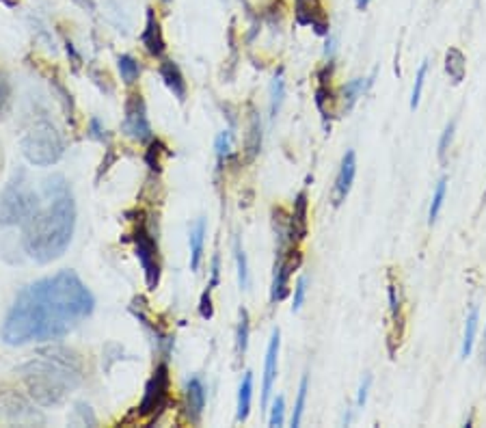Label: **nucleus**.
Listing matches in <instances>:
<instances>
[{"label": "nucleus", "instance_id": "1", "mask_svg": "<svg viewBox=\"0 0 486 428\" xmlns=\"http://www.w3.org/2000/svg\"><path fill=\"white\" fill-rule=\"evenodd\" d=\"M96 298L74 271H61L28 283L9 308L0 335L9 347L65 337L80 320L91 316Z\"/></svg>", "mask_w": 486, "mask_h": 428}, {"label": "nucleus", "instance_id": "2", "mask_svg": "<svg viewBox=\"0 0 486 428\" xmlns=\"http://www.w3.org/2000/svg\"><path fill=\"white\" fill-rule=\"evenodd\" d=\"M76 225V203L63 176L43 182L39 203L22 227V247L39 264H48L67 251Z\"/></svg>", "mask_w": 486, "mask_h": 428}, {"label": "nucleus", "instance_id": "3", "mask_svg": "<svg viewBox=\"0 0 486 428\" xmlns=\"http://www.w3.org/2000/svg\"><path fill=\"white\" fill-rule=\"evenodd\" d=\"M20 376L28 390V396L39 407H59L82 381V361L80 357L61 347L43 349L20 366Z\"/></svg>", "mask_w": 486, "mask_h": 428}, {"label": "nucleus", "instance_id": "4", "mask_svg": "<svg viewBox=\"0 0 486 428\" xmlns=\"http://www.w3.org/2000/svg\"><path fill=\"white\" fill-rule=\"evenodd\" d=\"M39 203V193L35 191L30 176L24 167L16 169L11 180L0 193V225L16 227L22 225Z\"/></svg>", "mask_w": 486, "mask_h": 428}, {"label": "nucleus", "instance_id": "5", "mask_svg": "<svg viewBox=\"0 0 486 428\" xmlns=\"http://www.w3.org/2000/svg\"><path fill=\"white\" fill-rule=\"evenodd\" d=\"M20 147L24 158L35 167H52L61 160L65 152L61 133L46 119H39L30 128H26Z\"/></svg>", "mask_w": 486, "mask_h": 428}, {"label": "nucleus", "instance_id": "6", "mask_svg": "<svg viewBox=\"0 0 486 428\" xmlns=\"http://www.w3.org/2000/svg\"><path fill=\"white\" fill-rule=\"evenodd\" d=\"M169 368L166 364H160L156 370H154V376L147 381L145 385V394H143V400L139 405V415L147 417V415H158L166 402H169Z\"/></svg>", "mask_w": 486, "mask_h": 428}, {"label": "nucleus", "instance_id": "7", "mask_svg": "<svg viewBox=\"0 0 486 428\" xmlns=\"http://www.w3.org/2000/svg\"><path fill=\"white\" fill-rule=\"evenodd\" d=\"M123 133L135 139L139 143H147L152 141L154 133H152V125L147 119V111H145V102L139 94L130 96V100L125 102V117H123Z\"/></svg>", "mask_w": 486, "mask_h": 428}, {"label": "nucleus", "instance_id": "8", "mask_svg": "<svg viewBox=\"0 0 486 428\" xmlns=\"http://www.w3.org/2000/svg\"><path fill=\"white\" fill-rule=\"evenodd\" d=\"M135 244H137V258L145 271V281H147V288L149 290H156L158 286V279H160V266H158V249H156V242L154 238L145 232V230H139L135 234Z\"/></svg>", "mask_w": 486, "mask_h": 428}, {"label": "nucleus", "instance_id": "9", "mask_svg": "<svg viewBox=\"0 0 486 428\" xmlns=\"http://www.w3.org/2000/svg\"><path fill=\"white\" fill-rule=\"evenodd\" d=\"M300 264V255L298 251H281L279 258L275 262V277H273V290H271V301L277 303V301H283V298L288 296V281H290V275L292 271Z\"/></svg>", "mask_w": 486, "mask_h": 428}, {"label": "nucleus", "instance_id": "10", "mask_svg": "<svg viewBox=\"0 0 486 428\" xmlns=\"http://www.w3.org/2000/svg\"><path fill=\"white\" fill-rule=\"evenodd\" d=\"M294 16L300 26H314L316 35L329 33V20L322 11L320 0H294Z\"/></svg>", "mask_w": 486, "mask_h": 428}, {"label": "nucleus", "instance_id": "11", "mask_svg": "<svg viewBox=\"0 0 486 428\" xmlns=\"http://www.w3.org/2000/svg\"><path fill=\"white\" fill-rule=\"evenodd\" d=\"M279 347H281V333L279 329L273 331L271 342H269V351H266V361H264V383H261V407L269 405L273 385L277 378V361H279Z\"/></svg>", "mask_w": 486, "mask_h": 428}, {"label": "nucleus", "instance_id": "12", "mask_svg": "<svg viewBox=\"0 0 486 428\" xmlns=\"http://www.w3.org/2000/svg\"><path fill=\"white\" fill-rule=\"evenodd\" d=\"M357 176V154L348 150L341 158V167L337 171V178H335V186H333V205H339L341 201H346L352 182H355Z\"/></svg>", "mask_w": 486, "mask_h": 428}, {"label": "nucleus", "instance_id": "13", "mask_svg": "<svg viewBox=\"0 0 486 428\" xmlns=\"http://www.w3.org/2000/svg\"><path fill=\"white\" fill-rule=\"evenodd\" d=\"M141 41L152 57L164 55V37H162V28H160V22H158L154 9H147V22H145V30L141 35Z\"/></svg>", "mask_w": 486, "mask_h": 428}, {"label": "nucleus", "instance_id": "14", "mask_svg": "<svg viewBox=\"0 0 486 428\" xmlns=\"http://www.w3.org/2000/svg\"><path fill=\"white\" fill-rule=\"evenodd\" d=\"M205 409V388L199 376H193L186 383V413L191 422H199Z\"/></svg>", "mask_w": 486, "mask_h": 428}, {"label": "nucleus", "instance_id": "15", "mask_svg": "<svg viewBox=\"0 0 486 428\" xmlns=\"http://www.w3.org/2000/svg\"><path fill=\"white\" fill-rule=\"evenodd\" d=\"M160 78L164 80V84L169 87V91L178 98L180 102L186 98V80L180 72V67L175 65L173 61H162L160 63Z\"/></svg>", "mask_w": 486, "mask_h": 428}, {"label": "nucleus", "instance_id": "16", "mask_svg": "<svg viewBox=\"0 0 486 428\" xmlns=\"http://www.w3.org/2000/svg\"><path fill=\"white\" fill-rule=\"evenodd\" d=\"M290 236L296 240H303L307 236V193L300 191L294 201V214H292V225Z\"/></svg>", "mask_w": 486, "mask_h": 428}, {"label": "nucleus", "instance_id": "17", "mask_svg": "<svg viewBox=\"0 0 486 428\" xmlns=\"http://www.w3.org/2000/svg\"><path fill=\"white\" fill-rule=\"evenodd\" d=\"M372 84V78H355L344 84L341 89V96H344V108L350 111L352 106H355L359 102V98H363V94L370 89Z\"/></svg>", "mask_w": 486, "mask_h": 428}, {"label": "nucleus", "instance_id": "18", "mask_svg": "<svg viewBox=\"0 0 486 428\" xmlns=\"http://www.w3.org/2000/svg\"><path fill=\"white\" fill-rule=\"evenodd\" d=\"M203 240H205V221L199 219L191 230V271H199L201 255H203Z\"/></svg>", "mask_w": 486, "mask_h": 428}, {"label": "nucleus", "instance_id": "19", "mask_svg": "<svg viewBox=\"0 0 486 428\" xmlns=\"http://www.w3.org/2000/svg\"><path fill=\"white\" fill-rule=\"evenodd\" d=\"M251 398H253V372H247L240 390H238V422H247L249 413H251Z\"/></svg>", "mask_w": 486, "mask_h": 428}, {"label": "nucleus", "instance_id": "20", "mask_svg": "<svg viewBox=\"0 0 486 428\" xmlns=\"http://www.w3.org/2000/svg\"><path fill=\"white\" fill-rule=\"evenodd\" d=\"M446 72L452 78V82H463L465 80V72H467V59L458 48H450L446 55Z\"/></svg>", "mask_w": 486, "mask_h": 428}, {"label": "nucleus", "instance_id": "21", "mask_svg": "<svg viewBox=\"0 0 486 428\" xmlns=\"http://www.w3.org/2000/svg\"><path fill=\"white\" fill-rule=\"evenodd\" d=\"M477 322H480V312L477 308L473 305L469 316H467V322H465V335H463V351L460 355L467 359L471 353H473V344H475V333H477Z\"/></svg>", "mask_w": 486, "mask_h": 428}, {"label": "nucleus", "instance_id": "22", "mask_svg": "<svg viewBox=\"0 0 486 428\" xmlns=\"http://www.w3.org/2000/svg\"><path fill=\"white\" fill-rule=\"evenodd\" d=\"M117 67H119V74H121V80L125 84H135L141 76V67L137 63L135 57H130V55H121L117 59Z\"/></svg>", "mask_w": 486, "mask_h": 428}, {"label": "nucleus", "instance_id": "23", "mask_svg": "<svg viewBox=\"0 0 486 428\" xmlns=\"http://www.w3.org/2000/svg\"><path fill=\"white\" fill-rule=\"evenodd\" d=\"M446 195H448V180H446V178H441V180L436 182V188H434V195H432V203H430V210H428V221H430V225L436 221L441 208H443Z\"/></svg>", "mask_w": 486, "mask_h": 428}, {"label": "nucleus", "instance_id": "24", "mask_svg": "<svg viewBox=\"0 0 486 428\" xmlns=\"http://www.w3.org/2000/svg\"><path fill=\"white\" fill-rule=\"evenodd\" d=\"M261 147V121H259V115L253 113L251 117V125H249V137H247V152H249V158H253Z\"/></svg>", "mask_w": 486, "mask_h": 428}, {"label": "nucleus", "instance_id": "25", "mask_svg": "<svg viewBox=\"0 0 486 428\" xmlns=\"http://www.w3.org/2000/svg\"><path fill=\"white\" fill-rule=\"evenodd\" d=\"M11 96H13V91H11L9 76L0 69V121H3L11 111Z\"/></svg>", "mask_w": 486, "mask_h": 428}, {"label": "nucleus", "instance_id": "26", "mask_svg": "<svg viewBox=\"0 0 486 428\" xmlns=\"http://www.w3.org/2000/svg\"><path fill=\"white\" fill-rule=\"evenodd\" d=\"M307 392H309V376L305 374L298 385V396H296V405H294V413H292V426H300L305 402H307Z\"/></svg>", "mask_w": 486, "mask_h": 428}, {"label": "nucleus", "instance_id": "27", "mask_svg": "<svg viewBox=\"0 0 486 428\" xmlns=\"http://www.w3.org/2000/svg\"><path fill=\"white\" fill-rule=\"evenodd\" d=\"M234 251H236V264H238V279H240V288L247 290L249 288V266H247V255L240 247V238L234 240Z\"/></svg>", "mask_w": 486, "mask_h": 428}, {"label": "nucleus", "instance_id": "28", "mask_svg": "<svg viewBox=\"0 0 486 428\" xmlns=\"http://www.w3.org/2000/svg\"><path fill=\"white\" fill-rule=\"evenodd\" d=\"M249 333H251V320H249V312L240 310V325H238V353L244 355L247 347H249Z\"/></svg>", "mask_w": 486, "mask_h": 428}, {"label": "nucleus", "instance_id": "29", "mask_svg": "<svg viewBox=\"0 0 486 428\" xmlns=\"http://www.w3.org/2000/svg\"><path fill=\"white\" fill-rule=\"evenodd\" d=\"M426 76H428V61H424V63L419 65V72H417V78H415V87H413V96H411V108H413V111L419 106L422 91H424V82H426Z\"/></svg>", "mask_w": 486, "mask_h": 428}, {"label": "nucleus", "instance_id": "30", "mask_svg": "<svg viewBox=\"0 0 486 428\" xmlns=\"http://www.w3.org/2000/svg\"><path fill=\"white\" fill-rule=\"evenodd\" d=\"M283 94H286V82H283L281 76H277L275 82H273V102H271V113H273V117L279 113V106H281V102H283Z\"/></svg>", "mask_w": 486, "mask_h": 428}, {"label": "nucleus", "instance_id": "31", "mask_svg": "<svg viewBox=\"0 0 486 428\" xmlns=\"http://www.w3.org/2000/svg\"><path fill=\"white\" fill-rule=\"evenodd\" d=\"M283 422H286V400H283V396H277L275 402H273V411H271L269 424L279 428V426H283Z\"/></svg>", "mask_w": 486, "mask_h": 428}, {"label": "nucleus", "instance_id": "32", "mask_svg": "<svg viewBox=\"0 0 486 428\" xmlns=\"http://www.w3.org/2000/svg\"><path fill=\"white\" fill-rule=\"evenodd\" d=\"M214 147H216V156L223 160V158H227L230 154H232V133L230 130H225V133H220L218 137H216V143H214Z\"/></svg>", "mask_w": 486, "mask_h": 428}, {"label": "nucleus", "instance_id": "33", "mask_svg": "<svg viewBox=\"0 0 486 428\" xmlns=\"http://www.w3.org/2000/svg\"><path fill=\"white\" fill-rule=\"evenodd\" d=\"M305 296H307V277H300L296 281V288H294V303H292V312H298L305 303Z\"/></svg>", "mask_w": 486, "mask_h": 428}, {"label": "nucleus", "instance_id": "34", "mask_svg": "<svg viewBox=\"0 0 486 428\" xmlns=\"http://www.w3.org/2000/svg\"><path fill=\"white\" fill-rule=\"evenodd\" d=\"M452 137H454V121L448 123V128L443 130V135H441V141H439V158H441V160H443L446 154H448V147H450V143H452Z\"/></svg>", "mask_w": 486, "mask_h": 428}, {"label": "nucleus", "instance_id": "35", "mask_svg": "<svg viewBox=\"0 0 486 428\" xmlns=\"http://www.w3.org/2000/svg\"><path fill=\"white\" fill-rule=\"evenodd\" d=\"M389 310H391V318L397 322L400 320V298H397V288L389 286Z\"/></svg>", "mask_w": 486, "mask_h": 428}, {"label": "nucleus", "instance_id": "36", "mask_svg": "<svg viewBox=\"0 0 486 428\" xmlns=\"http://www.w3.org/2000/svg\"><path fill=\"white\" fill-rule=\"evenodd\" d=\"M74 413H78V415H80V419H76L74 424H89V426H96V417H94L91 409L86 407V405H76Z\"/></svg>", "mask_w": 486, "mask_h": 428}, {"label": "nucleus", "instance_id": "37", "mask_svg": "<svg viewBox=\"0 0 486 428\" xmlns=\"http://www.w3.org/2000/svg\"><path fill=\"white\" fill-rule=\"evenodd\" d=\"M210 292H212V288H208L203 294H201V305H199V312H201V318H212V314H214V310H212V298H210Z\"/></svg>", "mask_w": 486, "mask_h": 428}, {"label": "nucleus", "instance_id": "38", "mask_svg": "<svg viewBox=\"0 0 486 428\" xmlns=\"http://www.w3.org/2000/svg\"><path fill=\"white\" fill-rule=\"evenodd\" d=\"M370 385H372V376H366L361 388H359V398H357V407H363L368 400V392H370Z\"/></svg>", "mask_w": 486, "mask_h": 428}, {"label": "nucleus", "instance_id": "39", "mask_svg": "<svg viewBox=\"0 0 486 428\" xmlns=\"http://www.w3.org/2000/svg\"><path fill=\"white\" fill-rule=\"evenodd\" d=\"M89 133H91V137L94 139H104V128H102V123H100V119L98 117H94L91 121H89Z\"/></svg>", "mask_w": 486, "mask_h": 428}, {"label": "nucleus", "instance_id": "40", "mask_svg": "<svg viewBox=\"0 0 486 428\" xmlns=\"http://www.w3.org/2000/svg\"><path fill=\"white\" fill-rule=\"evenodd\" d=\"M218 275H220V271H218V255H216L214 262H212V281H210L208 288H216L218 286Z\"/></svg>", "mask_w": 486, "mask_h": 428}, {"label": "nucleus", "instance_id": "41", "mask_svg": "<svg viewBox=\"0 0 486 428\" xmlns=\"http://www.w3.org/2000/svg\"><path fill=\"white\" fill-rule=\"evenodd\" d=\"M355 3H357V9H359V11H366L368 5H370V0H355Z\"/></svg>", "mask_w": 486, "mask_h": 428}, {"label": "nucleus", "instance_id": "42", "mask_svg": "<svg viewBox=\"0 0 486 428\" xmlns=\"http://www.w3.org/2000/svg\"><path fill=\"white\" fill-rule=\"evenodd\" d=\"M3 164H5V154H3V147H0V171H3Z\"/></svg>", "mask_w": 486, "mask_h": 428}, {"label": "nucleus", "instance_id": "43", "mask_svg": "<svg viewBox=\"0 0 486 428\" xmlns=\"http://www.w3.org/2000/svg\"><path fill=\"white\" fill-rule=\"evenodd\" d=\"M0 3H5L7 7H13V0H0Z\"/></svg>", "mask_w": 486, "mask_h": 428}, {"label": "nucleus", "instance_id": "44", "mask_svg": "<svg viewBox=\"0 0 486 428\" xmlns=\"http://www.w3.org/2000/svg\"><path fill=\"white\" fill-rule=\"evenodd\" d=\"M162 3H171V0H162Z\"/></svg>", "mask_w": 486, "mask_h": 428}, {"label": "nucleus", "instance_id": "45", "mask_svg": "<svg viewBox=\"0 0 486 428\" xmlns=\"http://www.w3.org/2000/svg\"><path fill=\"white\" fill-rule=\"evenodd\" d=\"M484 339H486V331H484Z\"/></svg>", "mask_w": 486, "mask_h": 428}]
</instances>
